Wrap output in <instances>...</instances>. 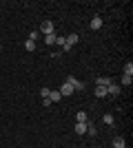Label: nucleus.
<instances>
[{
	"mask_svg": "<svg viewBox=\"0 0 133 148\" xmlns=\"http://www.w3.org/2000/svg\"><path fill=\"white\" fill-rule=\"evenodd\" d=\"M40 31H42L44 36H51V33H56V25L51 20H44L42 25H40Z\"/></svg>",
	"mask_w": 133,
	"mask_h": 148,
	"instance_id": "obj_1",
	"label": "nucleus"
},
{
	"mask_svg": "<svg viewBox=\"0 0 133 148\" xmlns=\"http://www.w3.org/2000/svg\"><path fill=\"white\" fill-rule=\"evenodd\" d=\"M120 93H122V88L118 86V84H113V82H111V84L107 86V95H111V97H115V95H120Z\"/></svg>",
	"mask_w": 133,
	"mask_h": 148,
	"instance_id": "obj_2",
	"label": "nucleus"
},
{
	"mask_svg": "<svg viewBox=\"0 0 133 148\" xmlns=\"http://www.w3.org/2000/svg\"><path fill=\"white\" fill-rule=\"evenodd\" d=\"M89 128V122H76V135H84Z\"/></svg>",
	"mask_w": 133,
	"mask_h": 148,
	"instance_id": "obj_3",
	"label": "nucleus"
},
{
	"mask_svg": "<svg viewBox=\"0 0 133 148\" xmlns=\"http://www.w3.org/2000/svg\"><path fill=\"white\" fill-rule=\"evenodd\" d=\"M67 84H71L73 91H82V88H84V84H82V82H78L76 77H67Z\"/></svg>",
	"mask_w": 133,
	"mask_h": 148,
	"instance_id": "obj_4",
	"label": "nucleus"
},
{
	"mask_svg": "<svg viewBox=\"0 0 133 148\" xmlns=\"http://www.w3.org/2000/svg\"><path fill=\"white\" fill-rule=\"evenodd\" d=\"M60 95H73V86H71V84H67V82H64L62 86H60Z\"/></svg>",
	"mask_w": 133,
	"mask_h": 148,
	"instance_id": "obj_5",
	"label": "nucleus"
},
{
	"mask_svg": "<svg viewBox=\"0 0 133 148\" xmlns=\"http://www.w3.org/2000/svg\"><path fill=\"white\" fill-rule=\"evenodd\" d=\"M76 42H78V36H76V33H71V36H67V38H64V44H67L69 49H71V47H73Z\"/></svg>",
	"mask_w": 133,
	"mask_h": 148,
	"instance_id": "obj_6",
	"label": "nucleus"
},
{
	"mask_svg": "<svg viewBox=\"0 0 133 148\" xmlns=\"http://www.w3.org/2000/svg\"><path fill=\"white\" fill-rule=\"evenodd\" d=\"M49 99H51V102H60V99H62L60 91H49Z\"/></svg>",
	"mask_w": 133,
	"mask_h": 148,
	"instance_id": "obj_7",
	"label": "nucleus"
},
{
	"mask_svg": "<svg viewBox=\"0 0 133 148\" xmlns=\"http://www.w3.org/2000/svg\"><path fill=\"white\" fill-rule=\"evenodd\" d=\"M95 97H107V86H95Z\"/></svg>",
	"mask_w": 133,
	"mask_h": 148,
	"instance_id": "obj_8",
	"label": "nucleus"
},
{
	"mask_svg": "<svg viewBox=\"0 0 133 148\" xmlns=\"http://www.w3.org/2000/svg\"><path fill=\"white\" fill-rule=\"evenodd\" d=\"M100 27H102V18H100V16H95V18L91 20V29H100Z\"/></svg>",
	"mask_w": 133,
	"mask_h": 148,
	"instance_id": "obj_9",
	"label": "nucleus"
},
{
	"mask_svg": "<svg viewBox=\"0 0 133 148\" xmlns=\"http://www.w3.org/2000/svg\"><path fill=\"white\" fill-rule=\"evenodd\" d=\"M95 84H98V86H109V84H111V80H109V77H98V80H95Z\"/></svg>",
	"mask_w": 133,
	"mask_h": 148,
	"instance_id": "obj_10",
	"label": "nucleus"
},
{
	"mask_svg": "<svg viewBox=\"0 0 133 148\" xmlns=\"http://www.w3.org/2000/svg\"><path fill=\"white\" fill-rule=\"evenodd\" d=\"M56 38H58V33H51V36H44V42H47V44L51 47V44H56Z\"/></svg>",
	"mask_w": 133,
	"mask_h": 148,
	"instance_id": "obj_11",
	"label": "nucleus"
},
{
	"mask_svg": "<svg viewBox=\"0 0 133 148\" xmlns=\"http://www.w3.org/2000/svg\"><path fill=\"white\" fill-rule=\"evenodd\" d=\"M76 122H89V117H87V113H84V111L76 113Z\"/></svg>",
	"mask_w": 133,
	"mask_h": 148,
	"instance_id": "obj_12",
	"label": "nucleus"
},
{
	"mask_svg": "<svg viewBox=\"0 0 133 148\" xmlns=\"http://www.w3.org/2000/svg\"><path fill=\"white\" fill-rule=\"evenodd\" d=\"M102 119H104V124H109V126H113V124H115V117L111 115V113H107V115H104Z\"/></svg>",
	"mask_w": 133,
	"mask_h": 148,
	"instance_id": "obj_13",
	"label": "nucleus"
},
{
	"mask_svg": "<svg viewBox=\"0 0 133 148\" xmlns=\"http://www.w3.org/2000/svg\"><path fill=\"white\" fill-rule=\"evenodd\" d=\"M113 148H124V139H122V137H115L113 139Z\"/></svg>",
	"mask_w": 133,
	"mask_h": 148,
	"instance_id": "obj_14",
	"label": "nucleus"
},
{
	"mask_svg": "<svg viewBox=\"0 0 133 148\" xmlns=\"http://www.w3.org/2000/svg\"><path fill=\"white\" fill-rule=\"evenodd\" d=\"M25 49L27 51H36V42H33V40H27V42H25Z\"/></svg>",
	"mask_w": 133,
	"mask_h": 148,
	"instance_id": "obj_15",
	"label": "nucleus"
},
{
	"mask_svg": "<svg viewBox=\"0 0 133 148\" xmlns=\"http://www.w3.org/2000/svg\"><path fill=\"white\" fill-rule=\"evenodd\" d=\"M124 75H133V62L124 64Z\"/></svg>",
	"mask_w": 133,
	"mask_h": 148,
	"instance_id": "obj_16",
	"label": "nucleus"
},
{
	"mask_svg": "<svg viewBox=\"0 0 133 148\" xmlns=\"http://www.w3.org/2000/svg\"><path fill=\"white\" fill-rule=\"evenodd\" d=\"M131 82H133L131 75H124V77H122V84H124V86H131Z\"/></svg>",
	"mask_w": 133,
	"mask_h": 148,
	"instance_id": "obj_17",
	"label": "nucleus"
},
{
	"mask_svg": "<svg viewBox=\"0 0 133 148\" xmlns=\"http://www.w3.org/2000/svg\"><path fill=\"white\" fill-rule=\"evenodd\" d=\"M49 91H51V88H40V97H49Z\"/></svg>",
	"mask_w": 133,
	"mask_h": 148,
	"instance_id": "obj_18",
	"label": "nucleus"
},
{
	"mask_svg": "<svg viewBox=\"0 0 133 148\" xmlns=\"http://www.w3.org/2000/svg\"><path fill=\"white\" fill-rule=\"evenodd\" d=\"M29 40H33V42H36V40H38V31H31V36H29Z\"/></svg>",
	"mask_w": 133,
	"mask_h": 148,
	"instance_id": "obj_19",
	"label": "nucleus"
},
{
	"mask_svg": "<svg viewBox=\"0 0 133 148\" xmlns=\"http://www.w3.org/2000/svg\"><path fill=\"white\" fill-rule=\"evenodd\" d=\"M56 44H60V47H62V44H64V38H62V36H58V38H56Z\"/></svg>",
	"mask_w": 133,
	"mask_h": 148,
	"instance_id": "obj_20",
	"label": "nucleus"
},
{
	"mask_svg": "<svg viewBox=\"0 0 133 148\" xmlns=\"http://www.w3.org/2000/svg\"><path fill=\"white\" fill-rule=\"evenodd\" d=\"M0 49H2V44H0Z\"/></svg>",
	"mask_w": 133,
	"mask_h": 148,
	"instance_id": "obj_21",
	"label": "nucleus"
}]
</instances>
